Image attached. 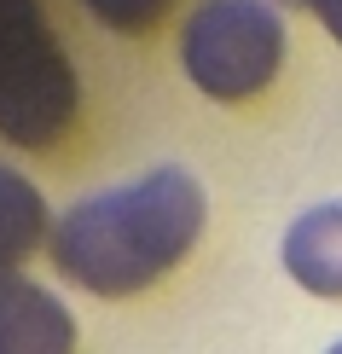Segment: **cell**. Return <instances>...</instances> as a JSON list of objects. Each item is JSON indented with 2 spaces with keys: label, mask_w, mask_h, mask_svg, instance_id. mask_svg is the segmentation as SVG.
I'll use <instances>...</instances> for the list:
<instances>
[{
  "label": "cell",
  "mask_w": 342,
  "mask_h": 354,
  "mask_svg": "<svg viewBox=\"0 0 342 354\" xmlns=\"http://www.w3.org/2000/svg\"><path fill=\"white\" fill-rule=\"evenodd\" d=\"M203 215V186L186 169H151L76 203L53 227L47 256L93 297H140L198 250Z\"/></svg>",
  "instance_id": "6da1fadb"
},
{
  "label": "cell",
  "mask_w": 342,
  "mask_h": 354,
  "mask_svg": "<svg viewBox=\"0 0 342 354\" xmlns=\"http://www.w3.org/2000/svg\"><path fill=\"white\" fill-rule=\"evenodd\" d=\"M0 354H76L70 308L35 279H0Z\"/></svg>",
  "instance_id": "277c9868"
},
{
  "label": "cell",
  "mask_w": 342,
  "mask_h": 354,
  "mask_svg": "<svg viewBox=\"0 0 342 354\" xmlns=\"http://www.w3.org/2000/svg\"><path fill=\"white\" fill-rule=\"evenodd\" d=\"M180 64L209 99H256L285 64V18L273 0H198L180 29Z\"/></svg>",
  "instance_id": "3957f363"
},
{
  "label": "cell",
  "mask_w": 342,
  "mask_h": 354,
  "mask_svg": "<svg viewBox=\"0 0 342 354\" xmlns=\"http://www.w3.org/2000/svg\"><path fill=\"white\" fill-rule=\"evenodd\" d=\"M41 239H53L47 232V198H41L18 169L0 163V279L18 273L41 250Z\"/></svg>",
  "instance_id": "8992f818"
},
{
  "label": "cell",
  "mask_w": 342,
  "mask_h": 354,
  "mask_svg": "<svg viewBox=\"0 0 342 354\" xmlns=\"http://www.w3.org/2000/svg\"><path fill=\"white\" fill-rule=\"evenodd\" d=\"M307 6H314V12H319V24L342 41V0H307Z\"/></svg>",
  "instance_id": "ba28073f"
},
{
  "label": "cell",
  "mask_w": 342,
  "mask_h": 354,
  "mask_svg": "<svg viewBox=\"0 0 342 354\" xmlns=\"http://www.w3.org/2000/svg\"><path fill=\"white\" fill-rule=\"evenodd\" d=\"M76 122V70L35 0H0V134L53 145Z\"/></svg>",
  "instance_id": "7a4b0ae2"
},
{
  "label": "cell",
  "mask_w": 342,
  "mask_h": 354,
  "mask_svg": "<svg viewBox=\"0 0 342 354\" xmlns=\"http://www.w3.org/2000/svg\"><path fill=\"white\" fill-rule=\"evenodd\" d=\"M331 354H342V343H336V348H331Z\"/></svg>",
  "instance_id": "9c48e42d"
},
{
  "label": "cell",
  "mask_w": 342,
  "mask_h": 354,
  "mask_svg": "<svg viewBox=\"0 0 342 354\" xmlns=\"http://www.w3.org/2000/svg\"><path fill=\"white\" fill-rule=\"evenodd\" d=\"M302 6H307V0H302Z\"/></svg>",
  "instance_id": "30bf717a"
},
{
  "label": "cell",
  "mask_w": 342,
  "mask_h": 354,
  "mask_svg": "<svg viewBox=\"0 0 342 354\" xmlns=\"http://www.w3.org/2000/svg\"><path fill=\"white\" fill-rule=\"evenodd\" d=\"M285 268L314 297H342V203H319L285 232Z\"/></svg>",
  "instance_id": "5b68a950"
},
{
  "label": "cell",
  "mask_w": 342,
  "mask_h": 354,
  "mask_svg": "<svg viewBox=\"0 0 342 354\" xmlns=\"http://www.w3.org/2000/svg\"><path fill=\"white\" fill-rule=\"evenodd\" d=\"M87 12H93L105 29H122V35H140V29H151L162 12H169V0H87Z\"/></svg>",
  "instance_id": "52a82bcc"
}]
</instances>
